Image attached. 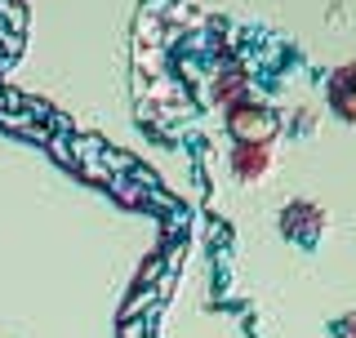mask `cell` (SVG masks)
<instances>
[{"label": "cell", "mask_w": 356, "mask_h": 338, "mask_svg": "<svg viewBox=\"0 0 356 338\" xmlns=\"http://www.w3.org/2000/svg\"><path fill=\"white\" fill-rule=\"evenodd\" d=\"M232 129H236L241 138H267V134L276 129V120L267 116V111H259V107H254V111H250V107H241L236 116H232Z\"/></svg>", "instance_id": "cell-1"}, {"label": "cell", "mask_w": 356, "mask_h": 338, "mask_svg": "<svg viewBox=\"0 0 356 338\" xmlns=\"http://www.w3.org/2000/svg\"><path fill=\"white\" fill-rule=\"evenodd\" d=\"M267 165H272V152H267L263 143H245V147L236 152V174L241 178H263Z\"/></svg>", "instance_id": "cell-2"}]
</instances>
